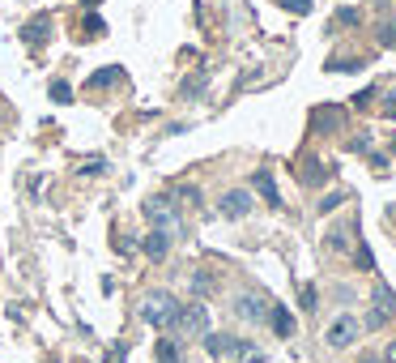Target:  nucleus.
<instances>
[{"label": "nucleus", "instance_id": "f257e3e1", "mask_svg": "<svg viewBox=\"0 0 396 363\" xmlns=\"http://www.w3.org/2000/svg\"><path fill=\"white\" fill-rule=\"evenodd\" d=\"M175 312H179V299H175L171 291H149V295L141 299V317H145L149 325H171Z\"/></svg>", "mask_w": 396, "mask_h": 363}, {"label": "nucleus", "instance_id": "f03ea898", "mask_svg": "<svg viewBox=\"0 0 396 363\" xmlns=\"http://www.w3.org/2000/svg\"><path fill=\"white\" fill-rule=\"evenodd\" d=\"M175 338H205L209 334V308L205 303H179V312H175Z\"/></svg>", "mask_w": 396, "mask_h": 363}, {"label": "nucleus", "instance_id": "7ed1b4c3", "mask_svg": "<svg viewBox=\"0 0 396 363\" xmlns=\"http://www.w3.org/2000/svg\"><path fill=\"white\" fill-rule=\"evenodd\" d=\"M392 317H396V295H392V286H388V282H375V291H371V317H367V329H383Z\"/></svg>", "mask_w": 396, "mask_h": 363}, {"label": "nucleus", "instance_id": "20e7f679", "mask_svg": "<svg viewBox=\"0 0 396 363\" xmlns=\"http://www.w3.org/2000/svg\"><path fill=\"white\" fill-rule=\"evenodd\" d=\"M235 317L247 321V325L268 321V299H264L260 291H243V295H235Z\"/></svg>", "mask_w": 396, "mask_h": 363}, {"label": "nucleus", "instance_id": "39448f33", "mask_svg": "<svg viewBox=\"0 0 396 363\" xmlns=\"http://www.w3.org/2000/svg\"><path fill=\"white\" fill-rule=\"evenodd\" d=\"M358 334H362V325H358L354 317H336V321L328 325L324 342H328L332 350H346V346H354V342H358Z\"/></svg>", "mask_w": 396, "mask_h": 363}, {"label": "nucleus", "instance_id": "423d86ee", "mask_svg": "<svg viewBox=\"0 0 396 363\" xmlns=\"http://www.w3.org/2000/svg\"><path fill=\"white\" fill-rule=\"evenodd\" d=\"M217 210H221V218H247L252 214V192L247 188H226Z\"/></svg>", "mask_w": 396, "mask_h": 363}, {"label": "nucleus", "instance_id": "0eeeda50", "mask_svg": "<svg viewBox=\"0 0 396 363\" xmlns=\"http://www.w3.org/2000/svg\"><path fill=\"white\" fill-rule=\"evenodd\" d=\"M141 252L149 256V261H166V252H171V235H166V231H149L145 235V244H141Z\"/></svg>", "mask_w": 396, "mask_h": 363}, {"label": "nucleus", "instance_id": "6e6552de", "mask_svg": "<svg viewBox=\"0 0 396 363\" xmlns=\"http://www.w3.org/2000/svg\"><path fill=\"white\" fill-rule=\"evenodd\" d=\"M268 325H273L277 338H294V317H290V308L273 303V308H268Z\"/></svg>", "mask_w": 396, "mask_h": 363}, {"label": "nucleus", "instance_id": "1a4fd4ad", "mask_svg": "<svg viewBox=\"0 0 396 363\" xmlns=\"http://www.w3.org/2000/svg\"><path fill=\"white\" fill-rule=\"evenodd\" d=\"M158 363H184V338H162L158 342Z\"/></svg>", "mask_w": 396, "mask_h": 363}, {"label": "nucleus", "instance_id": "9d476101", "mask_svg": "<svg viewBox=\"0 0 396 363\" xmlns=\"http://www.w3.org/2000/svg\"><path fill=\"white\" fill-rule=\"evenodd\" d=\"M252 188H256V192H260L268 205H281V197H277V184H273V176H268V171H256V176H252Z\"/></svg>", "mask_w": 396, "mask_h": 363}, {"label": "nucleus", "instance_id": "9b49d317", "mask_svg": "<svg viewBox=\"0 0 396 363\" xmlns=\"http://www.w3.org/2000/svg\"><path fill=\"white\" fill-rule=\"evenodd\" d=\"M47 34H51V22H47V18H34V22L22 30V39H26V43H47Z\"/></svg>", "mask_w": 396, "mask_h": 363}, {"label": "nucleus", "instance_id": "f8f14e48", "mask_svg": "<svg viewBox=\"0 0 396 363\" xmlns=\"http://www.w3.org/2000/svg\"><path fill=\"white\" fill-rule=\"evenodd\" d=\"M120 77H124V69H102V73H94V77H90V86H94V90H102V86H116Z\"/></svg>", "mask_w": 396, "mask_h": 363}, {"label": "nucleus", "instance_id": "ddd939ff", "mask_svg": "<svg viewBox=\"0 0 396 363\" xmlns=\"http://www.w3.org/2000/svg\"><path fill=\"white\" fill-rule=\"evenodd\" d=\"M205 350H209V355H231V338H221V334H205Z\"/></svg>", "mask_w": 396, "mask_h": 363}, {"label": "nucleus", "instance_id": "4468645a", "mask_svg": "<svg viewBox=\"0 0 396 363\" xmlns=\"http://www.w3.org/2000/svg\"><path fill=\"white\" fill-rule=\"evenodd\" d=\"M303 184H324V167H320L315 159L303 163Z\"/></svg>", "mask_w": 396, "mask_h": 363}, {"label": "nucleus", "instance_id": "2eb2a0df", "mask_svg": "<svg viewBox=\"0 0 396 363\" xmlns=\"http://www.w3.org/2000/svg\"><path fill=\"white\" fill-rule=\"evenodd\" d=\"M213 286H217L213 274H196V278H192V295H213Z\"/></svg>", "mask_w": 396, "mask_h": 363}, {"label": "nucleus", "instance_id": "dca6fc26", "mask_svg": "<svg viewBox=\"0 0 396 363\" xmlns=\"http://www.w3.org/2000/svg\"><path fill=\"white\" fill-rule=\"evenodd\" d=\"M175 197H179L184 205H188V210H196V205H200V192H196L192 184H184V188H175Z\"/></svg>", "mask_w": 396, "mask_h": 363}, {"label": "nucleus", "instance_id": "f3484780", "mask_svg": "<svg viewBox=\"0 0 396 363\" xmlns=\"http://www.w3.org/2000/svg\"><path fill=\"white\" fill-rule=\"evenodd\" d=\"M379 43L383 47H396V22H379Z\"/></svg>", "mask_w": 396, "mask_h": 363}, {"label": "nucleus", "instance_id": "a211bd4d", "mask_svg": "<svg viewBox=\"0 0 396 363\" xmlns=\"http://www.w3.org/2000/svg\"><path fill=\"white\" fill-rule=\"evenodd\" d=\"M69 98H73L69 81H51V103H69Z\"/></svg>", "mask_w": 396, "mask_h": 363}, {"label": "nucleus", "instance_id": "6ab92c4d", "mask_svg": "<svg viewBox=\"0 0 396 363\" xmlns=\"http://www.w3.org/2000/svg\"><path fill=\"white\" fill-rule=\"evenodd\" d=\"M286 13H311V0H277Z\"/></svg>", "mask_w": 396, "mask_h": 363}, {"label": "nucleus", "instance_id": "aec40b11", "mask_svg": "<svg viewBox=\"0 0 396 363\" xmlns=\"http://www.w3.org/2000/svg\"><path fill=\"white\" fill-rule=\"evenodd\" d=\"M299 303L307 308V312L315 308V286H311V282H303V286H299Z\"/></svg>", "mask_w": 396, "mask_h": 363}, {"label": "nucleus", "instance_id": "412c9836", "mask_svg": "<svg viewBox=\"0 0 396 363\" xmlns=\"http://www.w3.org/2000/svg\"><path fill=\"white\" fill-rule=\"evenodd\" d=\"M336 26H358V9H336Z\"/></svg>", "mask_w": 396, "mask_h": 363}, {"label": "nucleus", "instance_id": "4be33fe9", "mask_svg": "<svg viewBox=\"0 0 396 363\" xmlns=\"http://www.w3.org/2000/svg\"><path fill=\"white\" fill-rule=\"evenodd\" d=\"M383 116H388V120H396V90L383 98Z\"/></svg>", "mask_w": 396, "mask_h": 363}, {"label": "nucleus", "instance_id": "5701e85b", "mask_svg": "<svg viewBox=\"0 0 396 363\" xmlns=\"http://www.w3.org/2000/svg\"><path fill=\"white\" fill-rule=\"evenodd\" d=\"M362 363H396V342L383 350V359H362Z\"/></svg>", "mask_w": 396, "mask_h": 363}, {"label": "nucleus", "instance_id": "b1692460", "mask_svg": "<svg viewBox=\"0 0 396 363\" xmlns=\"http://www.w3.org/2000/svg\"><path fill=\"white\" fill-rule=\"evenodd\" d=\"M98 30H102V22H98V18L90 13V18H86V34H98Z\"/></svg>", "mask_w": 396, "mask_h": 363}, {"label": "nucleus", "instance_id": "393cba45", "mask_svg": "<svg viewBox=\"0 0 396 363\" xmlns=\"http://www.w3.org/2000/svg\"><path fill=\"white\" fill-rule=\"evenodd\" d=\"M81 5H98V0H81Z\"/></svg>", "mask_w": 396, "mask_h": 363}]
</instances>
